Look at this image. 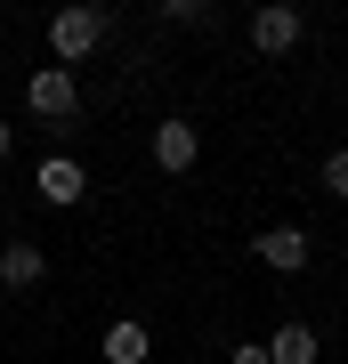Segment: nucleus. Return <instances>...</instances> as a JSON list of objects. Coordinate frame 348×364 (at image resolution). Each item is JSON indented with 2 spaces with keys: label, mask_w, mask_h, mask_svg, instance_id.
Returning a JSON list of instances; mask_svg holds the SVG:
<instances>
[{
  "label": "nucleus",
  "mask_w": 348,
  "mask_h": 364,
  "mask_svg": "<svg viewBox=\"0 0 348 364\" xmlns=\"http://www.w3.org/2000/svg\"><path fill=\"white\" fill-rule=\"evenodd\" d=\"M97 41H105V9H57V16H49V49L65 57V73H73Z\"/></svg>",
  "instance_id": "1"
},
{
  "label": "nucleus",
  "mask_w": 348,
  "mask_h": 364,
  "mask_svg": "<svg viewBox=\"0 0 348 364\" xmlns=\"http://www.w3.org/2000/svg\"><path fill=\"white\" fill-rule=\"evenodd\" d=\"M251 251H259V259H268L275 275H300V267H308V235H300V227H268Z\"/></svg>",
  "instance_id": "5"
},
{
  "label": "nucleus",
  "mask_w": 348,
  "mask_h": 364,
  "mask_svg": "<svg viewBox=\"0 0 348 364\" xmlns=\"http://www.w3.org/2000/svg\"><path fill=\"white\" fill-rule=\"evenodd\" d=\"M105 356L114 364H154V332L146 324H105Z\"/></svg>",
  "instance_id": "8"
},
{
  "label": "nucleus",
  "mask_w": 348,
  "mask_h": 364,
  "mask_svg": "<svg viewBox=\"0 0 348 364\" xmlns=\"http://www.w3.org/2000/svg\"><path fill=\"white\" fill-rule=\"evenodd\" d=\"M227 364H268V348H259V340H243V348H235Z\"/></svg>",
  "instance_id": "12"
},
{
  "label": "nucleus",
  "mask_w": 348,
  "mask_h": 364,
  "mask_svg": "<svg viewBox=\"0 0 348 364\" xmlns=\"http://www.w3.org/2000/svg\"><path fill=\"white\" fill-rule=\"evenodd\" d=\"M194 154H203V138H194V122H162L154 130V162L179 178V170H194Z\"/></svg>",
  "instance_id": "6"
},
{
  "label": "nucleus",
  "mask_w": 348,
  "mask_h": 364,
  "mask_svg": "<svg viewBox=\"0 0 348 364\" xmlns=\"http://www.w3.org/2000/svg\"><path fill=\"white\" fill-rule=\"evenodd\" d=\"M33 186H41V203H81V195H90V170H81V162H65V154H49V162H41L33 170Z\"/></svg>",
  "instance_id": "4"
},
{
  "label": "nucleus",
  "mask_w": 348,
  "mask_h": 364,
  "mask_svg": "<svg viewBox=\"0 0 348 364\" xmlns=\"http://www.w3.org/2000/svg\"><path fill=\"white\" fill-rule=\"evenodd\" d=\"M41 275H49V259H41L33 243H9V251H0V284H9V291H33Z\"/></svg>",
  "instance_id": "7"
},
{
  "label": "nucleus",
  "mask_w": 348,
  "mask_h": 364,
  "mask_svg": "<svg viewBox=\"0 0 348 364\" xmlns=\"http://www.w3.org/2000/svg\"><path fill=\"white\" fill-rule=\"evenodd\" d=\"M251 49H259V57H292V49H300V9L268 0V9L251 16Z\"/></svg>",
  "instance_id": "3"
},
{
  "label": "nucleus",
  "mask_w": 348,
  "mask_h": 364,
  "mask_svg": "<svg viewBox=\"0 0 348 364\" xmlns=\"http://www.w3.org/2000/svg\"><path fill=\"white\" fill-rule=\"evenodd\" d=\"M268 364H316V332H308V324H275Z\"/></svg>",
  "instance_id": "9"
},
{
  "label": "nucleus",
  "mask_w": 348,
  "mask_h": 364,
  "mask_svg": "<svg viewBox=\"0 0 348 364\" xmlns=\"http://www.w3.org/2000/svg\"><path fill=\"white\" fill-rule=\"evenodd\" d=\"M16 154V130H9V122H0V162H9Z\"/></svg>",
  "instance_id": "13"
},
{
  "label": "nucleus",
  "mask_w": 348,
  "mask_h": 364,
  "mask_svg": "<svg viewBox=\"0 0 348 364\" xmlns=\"http://www.w3.org/2000/svg\"><path fill=\"white\" fill-rule=\"evenodd\" d=\"M162 16H170V25H211V9H203V0H170Z\"/></svg>",
  "instance_id": "10"
},
{
  "label": "nucleus",
  "mask_w": 348,
  "mask_h": 364,
  "mask_svg": "<svg viewBox=\"0 0 348 364\" xmlns=\"http://www.w3.org/2000/svg\"><path fill=\"white\" fill-rule=\"evenodd\" d=\"M324 186H332V195H348V146H340L332 162H324Z\"/></svg>",
  "instance_id": "11"
},
{
  "label": "nucleus",
  "mask_w": 348,
  "mask_h": 364,
  "mask_svg": "<svg viewBox=\"0 0 348 364\" xmlns=\"http://www.w3.org/2000/svg\"><path fill=\"white\" fill-rule=\"evenodd\" d=\"M25 105H33L41 122H65V114H73V105H81V81L65 73V65H41V73L25 81Z\"/></svg>",
  "instance_id": "2"
}]
</instances>
